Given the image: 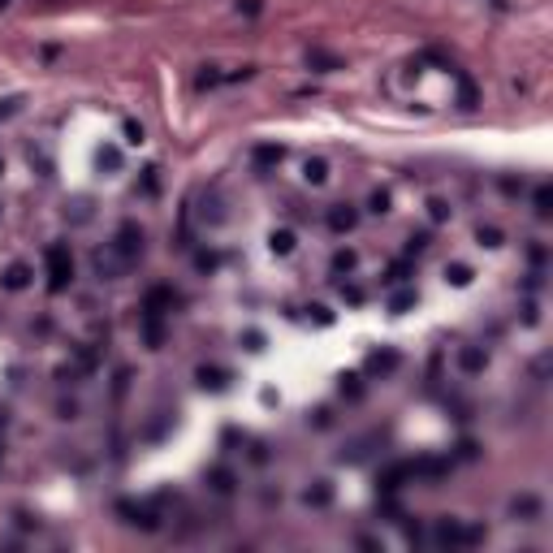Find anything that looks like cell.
<instances>
[{
    "label": "cell",
    "instance_id": "cell-31",
    "mask_svg": "<svg viewBox=\"0 0 553 553\" xmlns=\"http://www.w3.org/2000/svg\"><path fill=\"white\" fill-rule=\"evenodd\" d=\"M307 316H312L316 324H333V312H329V307H320V303H312V307H307Z\"/></svg>",
    "mask_w": 553,
    "mask_h": 553
},
{
    "label": "cell",
    "instance_id": "cell-5",
    "mask_svg": "<svg viewBox=\"0 0 553 553\" xmlns=\"http://www.w3.org/2000/svg\"><path fill=\"white\" fill-rule=\"evenodd\" d=\"M354 225H359V212H354L350 203H333V208H329V230H333V234H350Z\"/></svg>",
    "mask_w": 553,
    "mask_h": 553
},
{
    "label": "cell",
    "instance_id": "cell-16",
    "mask_svg": "<svg viewBox=\"0 0 553 553\" xmlns=\"http://www.w3.org/2000/svg\"><path fill=\"white\" fill-rule=\"evenodd\" d=\"M281 148H272V143H264V148H255L251 152V160H255V169H272V165H281Z\"/></svg>",
    "mask_w": 553,
    "mask_h": 553
},
{
    "label": "cell",
    "instance_id": "cell-4",
    "mask_svg": "<svg viewBox=\"0 0 553 553\" xmlns=\"http://www.w3.org/2000/svg\"><path fill=\"white\" fill-rule=\"evenodd\" d=\"M91 264H95V276H100V281H117V276L130 268L125 259H121L117 251H112V242H108L104 251H95V255H91Z\"/></svg>",
    "mask_w": 553,
    "mask_h": 553
},
{
    "label": "cell",
    "instance_id": "cell-34",
    "mask_svg": "<svg viewBox=\"0 0 553 553\" xmlns=\"http://www.w3.org/2000/svg\"><path fill=\"white\" fill-rule=\"evenodd\" d=\"M121 130H125V143H134V148L143 143V125H139V121H125Z\"/></svg>",
    "mask_w": 553,
    "mask_h": 553
},
{
    "label": "cell",
    "instance_id": "cell-29",
    "mask_svg": "<svg viewBox=\"0 0 553 553\" xmlns=\"http://www.w3.org/2000/svg\"><path fill=\"white\" fill-rule=\"evenodd\" d=\"M368 212H376V217H385V212H389V190H372Z\"/></svg>",
    "mask_w": 553,
    "mask_h": 553
},
{
    "label": "cell",
    "instance_id": "cell-19",
    "mask_svg": "<svg viewBox=\"0 0 553 553\" xmlns=\"http://www.w3.org/2000/svg\"><path fill=\"white\" fill-rule=\"evenodd\" d=\"M459 78V108H476L480 104V95H476V83H471L467 74H454Z\"/></svg>",
    "mask_w": 553,
    "mask_h": 553
},
{
    "label": "cell",
    "instance_id": "cell-38",
    "mask_svg": "<svg viewBox=\"0 0 553 553\" xmlns=\"http://www.w3.org/2000/svg\"><path fill=\"white\" fill-rule=\"evenodd\" d=\"M406 276H411V264H394V268H389V281H406Z\"/></svg>",
    "mask_w": 553,
    "mask_h": 553
},
{
    "label": "cell",
    "instance_id": "cell-20",
    "mask_svg": "<svg viewBox=\"0 0 553 553\" xmlns=\"http://www.w3.org/2000/svg\"><path fill=\"white\" fill-rule=\"evenodd\" d=\"M169 307H173V294H169V290H152V294H148V303H143V312H156V316H165Z\"/></svg>",
    "mask_w": 553,
    "mask_h": 553
},
{
    "label": "cell",
    "instance_id": "cell-32",
    "mask_svg": "<svg viewBox=\"0 0 553 553\" xmlns=\"http://www.w3.org/2000/svg\"><path fill=\"white\" fill-rule=\"evenodd\" d=\"M428 217H432V221H445V217H450V203H445V199H428Z\"/></svg>",
    "mask_w": 553,
    "mask_h": 553
},
{
    "label": "cell",
    "instance_id": "cell-6",
    "mask_svg": "<svg viewBox=\"0 0 553 553\" xmlns=\"http://www.w3.org/2000/svg\"><path fill=\"white\" fill-rule=\"evenodd\" d=\"M117 510L125 514V523H134V527H143V532H156V527H160L156 510H148V506H130V501H121Z\"/></svg>",
    "mask_w": 553,
    "mask_h": 553
},
{
    "label": "cell",
    "instance_id": "cell-12",
    "mask_svg": "<svg viewBox=\"0 0 553 553\" xmlns=\"http://www.w3.org/2000/svg\"><path fill=\"white\" fill-rule=\"evenodd\" d=\"M143 337H148V346H152V350L165 346V324H160V316H156V312H143Z\"/></svg>",
    "mask_w": 553,
    "mask_h": 553
},
{
    "label": "cell",
    "instance_id": "cell-7",
    "mask_svg": "<svg viewBox=\"0 0 553 553\" xmlns=\"http://www.w3.org/2000/svg\"><path fill=\"white\" fill-rule=\"evenodd\" d=\"M30 276H35V272H30V264L13 259V264H9L5 272H0V285H5V290H26V285H30Z\"/></svg>",
    "mask_w": 553,
    "mask_h": 553
},
{
    "label": "cell",
    "instance_id": "cell-11",
    "mask_svg": "<svg viewBox=\"0 0 553 553\" xmlns=\"http://www.w3.org/2000/svg\"><path fill=\"white\" fill-rule=\"evenodd\" d=\"M303 501H307V506H316V510H324V506H333V484H329V480H316L312 489L303 493Z\"/></svg>",
    "mask_w": 553,
    "mask_h": 553
},
{
    "label": "cell",
    "instance_id": "cell-40",
    "mask_svg": "<svg viewBox=\"0 0 553 553\" xmlns=\"http://www.w3.org/2000/svg\"><path fill=\"white\" fill-rule=\"evenodd\" d=\"M143 190L156 194V169H143Z\"/></svg>",
    "mask_w": 553,
    "mask_h": 553
},
{
    "label": "cell",
    "instance_id": "cell-43",
    "mask_svg": "<svg viewBox=\"0 0 553 553\" xmlns=\"http://www.w3.org/2000/svg\"><path fill=\"white\" fill-rule=\"evenodd\" d=\"M238 9L242 13H259V0H238Z\"/></svg>",
    "mask_w": 553,
    "mask_h": 553
},
{
    "label": "cell",
    "instance_id": "cell-37",
    "mask_svg": "<svg viewBox=\"0 0 553 553\" xmlns=\"http://www.w3.org/2000/svg\"><path fill=\"white\" fill-rule=\"evenodd\" d=\"M341 294H346V303H354V307L363 303V290L359 285H341Z\"/></svg>",
    "mask_w": 553,
    "mask_h": 553
},
{
    "label": "cell",
    "instance_id": "cell-30",
    "mask_svg": "<svg viewBox=\"0 0 553 553\" xmlns=\"http://www.w3.org/2000/svg\"><path fill=\"white\" fill-rule=\"evenodd\" d=\"M242 346H247V350H264V333H259V329H247V333H242Z\"/></svg>",
    "mask_w": 553,
    "mask_h": 553
},
{
    "label": "cell",
    "instance_id": "cell-9",
    "mask_svg": "<svg viewBox=\"0 0 553 553\" xmlns=\"http://www.w3.org/2000/svg\"><path fill=\"white\" fill-rule=\"evenodd\" d=\"M402 480H415V476H411V463H394V467H385V471H381V493L402 489Z\"/></svg>",
    "mask_w": 553,
    "mask_h": 553
},
{
    "label": "cell",
    "instance_id": "cell-21",
    "mask_svg": "<svg viewBox=\"0 0 553 553\" xmlns=\"http://www.w3.org/2000/svg\"><path fill=\"white\" fill-rule=\"evenodd\" d=\"M354 264H359V251H350V247L333 251V272H337V276H341V272H354Z\"/></svg>",
    "mask_w": 553,
    "mask_h": 553
},
{
    "label": "cell",
    "instance_id": "cell-27",
    "mask_svg": "<svg viewBox=\"0 0 553 553\" xmlns=\"http://www.w3.org/2000/svg\"><path fill=\"white\" fill-rule=\"evenodd\" d=\"M411 307H415V290H402V294H394V299H389V312H394V316L411 312Z\"/></svg>",
    "mask_w": 553,
    "mask_h": 553
},
{
    "label": "cell",
    "instance_id": "cell-3",
    "mask_svg": "<svg viewBox=\"0 0 553 553\" xmlns=\"http://www.w3.org/2000/svg\"><path fill=\"white\" fill-rule=\"evenodd\" d=\"M112 251H117L125 264H134V259L143 255V230L134 221H121L117 225V238H112Z\"/></svg>",
    "mask_w": 553,
    "mask_h": 553
},
{
    "label": "cell",
    "instance_id": "cell-45",
    "mask_svg": "<svg viewBox=\"0 0 553 553\" xmlns=\"http://www.w3.org/2000/svg\"><path fill=\"white\" fill-rule=\"evenodd\" d=\"M0 450H5V445H0Z\"/></svg>",
    "mask_w": 553,
    "mask_h": 553
},
{
    "label": "cell",
    "instance_id": "cell-28",
    "mask_svg": "<svg viewBox=\"0 0 553 553\" xmlns=\"http://www.w3.org/2000/svg\"><path fill=\"white\" fill-rule=\"evenodd\" d=\"M341 398H350V402H359V398H363L359 376H341Z\"/></svg>",
    "mask_w": 553,
    "mask_h": 553
},
{
    "label": "cell",
    "instance_id": "cell-24",
    "mask_svg": "<svg viewBox=\"0 0 553 553\" xmlns=\"http://www.w3.org/2000/svg\"><path fill=\"white\" fill-rule=\"evenodd\" d=\"M476 242H480V247H501V242H506V234H501L497 225H480V230H476Z\"/></svg>",
    "mask_w": 553,
    "mask_h": 553
},
{
    "label": "cell",
    "instance_id": "cell-25",
    "mask_svg": "<svg viewBox=\"0 0 553 553\" xmlns=\"http://www.w3.org/2000/svg\"><path fill=\"white\" fill-rule=\"evenodd\" d=\"M471 276H476V272H471L467 264H450V268H445V281H450V285H459V290H463V285H471Z\"/></svg>",
    "mask_w": 553,
    "mask_h": 553
},
{
    "label": "cell",
    "instance_id": "cell-35",
    "mask_svg": "<svg viewBox=\"0 0 553 553\" xmlns=\"http://www.w3.org/2000/svg\"><path fill=\"white\" fill-rule=\"evenodd\" d=\"M217 264H221V259H217V255H208V251H203V255H194V268H199V272H212Z\"/></svg>",
    "mask_w": 553,
    "mask_h": 553
},
{
    "label": "cell",
    "instance_id": "cell-14",
    "mask_svg": "<svg viewBox=\"0 0 553 553\" xmlns=\"http://www.w3.org/2000/svg\"><path fill=\"white\" fill-rule=\"evenodd\" d=\"M307 65H312V70H320V74H337V70H341V57L320 52V48H307Z\"/></svg>",
    "mask_w": 553,
    "mask_h": 553
},
{
    "label": "cell",
    "instance_id": "cell-41",
    "mask_svg": "<svg viewBox=\"0 0 553 553\" xmlns=\"http://www.w3.org/2000/svg\"><path fill=\"white\" fill-rule=\"evenodd\" d=\"M527 255H532V264H536V268H541V264H545V247H541V242H536V247H532Z\"/></svg>",
    "mask_w": 553,
    "mask_h": 553
},
{
    "label": "cell",
    "instance_id": "cell-44",
    "mask_svg": "<svg viewBox=\"0 0 553 553\" xmlns=\"http://www.w3.org/2000/svg\"><path fill=\"white\" fill-rule=\"evenodd\" d=\"M0 173H5V160H0Z\"/></svg>",
    "mask_w": 553,
    "mask_h": 553
},
{
    "label": "cell",
    "instance_id": "cell-15",
    "mask_svg": "<svg viewBox=\"0 0 553 553\" xmlns=\"http://www.w3.org/2000/svg\"><path fill=\"white\" fill-rule=\"evenodd\" d=\"M194 381H199L203 389H225V385H230V372H225V368H199V372H194Z\"/></svg>",
    "mask_w": 553,
    "mask_h": 553
},
{
    "label": "cell",
    "instance_id": "cell-8",
    "mask_svg": "<svg viewBox=\"0 0 553 553\" xmlns=\"http://www.w3.org/2000/svg\"><path fill=\"white\" fill-rule=\"evenodd\" d=\"M459 368L467 372V376H480V372L489 368V354H484L480 346H463L459 350Z\"/></svg>",
    "mask_w": 553,
    "mask_h": 553
},
{
    "label": "cell",
    "instance_id": "cell-23",
    "mask_svg": "<svg viewBox=\"0 0 553 553\" xmlns=\"http://www.w3.org/2000/svg\"><path fill=\"white\" fill-rule=\"evenodd\" d=\"M303 177H307V182H312V186H320L324 182V177H329V160H307V165H303Z\"/></svg>",
    "mask_w": 553,
    "mask_h": 553
},
{
    "label": "cell",
    "instance_id": "cell-36",
    "mask_svg": "<svg viewBox=\"0 0 553 553\" xmlns=\"http://www.w3.org/2000/svg\"><path fill=\"white\" fill-rule=\"evenodd\" d=\"M428 242H432L428 234H411V242H406V251H411V255H415V251H424V247H428Z\"/></svg>",
    "mask_w": 553,
    "mask_h": 553
},
{
    "label": "cell",
    "instance_id": "cell-10",
    "mask_svg": "<svg viewBox=\"0 0 553 553\" xmlns=\"http://www.w3.org/2000/svg\"><path fill=\"white\" fill-rule=\"evenodd\" d=\"M510 510H514V519H523V523H532V519H541V497H532V493H523V497H514L510 501Z\"/></svg>",
    "mask_w": 553,
    "mask_h": 553
},
{
    "label": "cell",
    "instance_id": "cell-42",
    "mask_svg": "<svg viewBox=\"0 0 553 553\" xmlns=\"http://www.w3.org/2000/svg\"><path fill=\"white\" fill-rule=\"evenodd\" d=\"M523 320H527V324H536V320H541V316H536V303H523Z\"/></svg>",
    "mask_w": 553,
    "mask_h": 553
},
{
    "label": "cell",
    "instance_id": "cell-39",
    "mask_svg": "<svg viewBox=\"0 0 553 553\" xmlns=\"http://www.w3.org/2000/svg\"><path fill=\"white\" fill-rule=\"evenodd\" d=\"M217 83H221L217 70H203V74H199V87H217Z\"/></svg>",
    "mask_w": 553,
    "mask_h": 553
},
{
    "label": "cell",
    "instance_id": "cell-22",
    "mask_svg": "<svg viewBox=\"0 0 553 553\" xmlns=\"http://www.w3.org/2000/svg\"><path fill=\"white\" fill-rule=\"evenodd\" d=\"M208 484H212L217 493H234V471H225V467H212V471H208Z\"/></svg>",
    "mask_w": 553,
    "mask_h": 553
},
{
    "label": "cell",
    "instance_id": "cell-26",
    "mask_svg": "<svg viewBox=\"0 0 553 553\" xmlns=\"http://www.w3.org/2000/svg\"><path fill=\"white\" fill-rule=\"evenodd\" d=\"M95 160H100V169H121V148H112V143H104V148H100V156H95Z\"/></svg>",
    "mask_w": 553,
    "mask_h": 553
},
{
    "label": "cell",
    "instance_id": "cell-33",
    "mask_svg": "<svg viewBox=\"0 0 553 553\" xmlns=\"http://www.w3.org/2000/svg\"><path fill=\"white\" fill-rule=\"evenodd\" d=\"M18 108H22V95H9V100H0V121H5V117H13Z\"/></svg>",
    "mask_w": 553,
    "mask_h": 553
},
{
    "label": "cell",
    "instance_id": "cell-13",
    "mask_svg": "<svg viewBox=\"0 0 553 553\" xmlns=\"http://www.w3.org/2000/svg\"><path fill=\"white\" fill-rule=\"evenodd\" d=\"M398 363H402L398 350H376V354L368 359V372H372V376H389V372H394Z\"/></svg>",
    "mask_w": 553,
    "mask_h": 553
},
{
    "label": "cell",
    "instance_id": "cell-2",
    "mask_svg": "<svg viewBox=\"0 0 553 553\" xmlns=\"http://www.w3.org/2000/svg\"><path fill=\"white\" fill-rule=\"evenodd\" d=\"M484 541V527L476 523H459V519H441L436 523V545H445V549H476Z\"/></svg>",
    "mask_w": 553,
    "mask_h": 553
},
{
    "label": "cell",
    "instance_id": "cell-17",
    "mask_svg": "<svg viewBox=\"0 0 553 553\" xmlns=\"http://www.w3.org/2000/svg\"><path fill=\"white\" fill-rule=\"evenodd\" d=\"M532 208H536V217H541V221H549L553 217V186H536Z\"/></svg>",
    "mask_w": 553,
    "mask_h": 553
},
{
    "label": "cell",
    "instance_id": "cell-1",
    "mask_svg": "<svg viewBox=\"0 0 553 553\" xmlns=\"http://www.w3.org/2000/svg\"><path fill=\"white\" fill-rule=\"evenodd\" d=\"M43 268H48V290H52V294H65L70 281H74V255H70V247L52 242V247L43 251Z\"/></svg>",
    "mask_w": 553,
    "mask_h": 553
},
{
    "label": "cell",
    "instance_id": "cell-18",
    "mask_svg": "<svg viewBox=\"0 0 553 553\" xmlns=\"http://www.w3.org/2000/svg\"><path fill=\"white\" fill-rule=\"evenodd\" d=\"M294 230H272V238H268V247H272V255H290L294 251Z\"/></svg>",
    "mask_w": 553,
    "mask_h": 553
}]
</instances>
